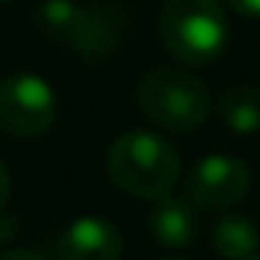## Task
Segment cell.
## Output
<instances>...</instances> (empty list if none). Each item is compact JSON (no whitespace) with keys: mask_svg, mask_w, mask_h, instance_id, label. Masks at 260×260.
<instances>
[{"mask_svg":"<svg viewBox=\"0 0 260 260\" xmlns=\"http://www.w3.org/2000/svg\"><path fill=\"white\" fill-rule=\"evenodd\" d=\"M0 3H12V0H0Z\"/></svg>","mask_w":260,"mask_h":260,"instance_id":"2e32d148","label":"cell"},{"mask_svg":"<svg viewBox=\"0 0 260 260\" xmlns=\"http://www.w3.org/2000/svg\"><path fill=\"white\" fill-rule=\"evenodd\" d=\"M251 167L242 157L233 154H209L203 160H197L191 170L188 182H185V194L191 206L200 209H230L245 194L251 191Z\"/></svg>","mask_w":260,"mask_h":260,"instance_id":"5b68a950","label":"cell"},{"mask_svg":"<svg viewBox=\"0 0 260 260\" xmlns=\"http://www.w3.org/2000/svg\"><path fill=\"white\" fill-rule=\"evenodd\" d=\"M124 34H127V15L118 6H112V3L82 6L79 3L73 30H70L64 46L70 52H76L79 58L94 64V61H103V58L115 55L118 46L124 43Z\"/></svg>","mask_w":260,"mask_h":260,"instance_id":"8992f818","label":"cell"},{"mask_svg":"<svg viewBox=\"0 0 260 260\" xmlns=\"http://www.w3.org/2000/svg\"><path fill=\"white\" fill-rule=\"evenodd\" d=\"M0 260H49L46 254H40V251H30V248H9V251H3Z\"/></svg>","mask_w":260,"mask_h":260,"instance_id":"7c38bea8","label":"cell"},{"mask_svg":"<svg viewBox=\"0 0 260 260\" xmlns=\"http://www.w3.org/2000/svg\"><path fill=\"white\" fill-rule=\"evenodd\" d=\"M212 248L224 260H248L260 248V227L242 212L221 215L212 227Z\"/></svg>","mask_w":260,"mask_h":260,"instance_id":"9c48e42d","label":"cell"},{"mask_svg":"<svg viewBox=\"0 0 260 260\" xmlns=\"http://www.w3.org/2000/svg\"><path fill=\"white\" fill-rule=\"evenodd\" d=\"M157 30L167 52L191 67L218 61L230 40L221 0H167L157 18Z\"/></svg>","mask_w":260,"mask_h":260,"instance_id":"7a4b0ae2","label":"cell"},{"mask_svg":"<svg viewBox=\"0 0 260 260\" xmlns=\"http://www.w3.org/2000/svg\"><path fill=\"white\" fill-rule=\"evenodd\" d=\"M148 230L154 236V242H160L164 248H188L194 245L200 221H197V209L188 200H176V197H157L154 209L148 215Z\"/></svg>","mask_w":260,"mask_h":260,"instance_id":"ba28073f","label":"cell"},{"mask_svg":"<svg viewBox=\"0 0 260 260\" xmlns=\"http://www.w3.org/2000/svg\"><path fill=\"white\" fill-rule=\"evenodd\" d=\"M179 151L170 139L151 130H127L106 148V173L124 194L157 200L173 191L179 179Z\"/></svg>","mask_w":260,"mask_h":260,"instance_id":"6da1fadb","label":"cell"},{"mask_svg":"<svg viewBox=\"0 0 260 260\" xmlns=\"http://www.w3.org/2000/svg\"><path fill=\"white\" fill-rule=\"evenodd\" d=\"M124 239L112 221L103 218H76L52 242L55 260H121Z\"/></svg>","mask_w":260,"mask_h":260,"instance_id":"52a82bcc","label":"cell"},{"mask_svg":"<svg viewBox=\"0 0 260 260\" xmlns=\"http://www.w3.org/2000/svg\"><path fill=\"white\" fill-rule=\"evenodd\" d=\"M58 118L52 85L34 73H12L0 82V127L9 136H43Z\"/></svg>","mask_w":260,"mask_h":260,"instance_id":"277c9868","label":"cell"},{"mask_svg":"<svg viewBox=\"0 0 260 260\" xmlns=\"http://www.w3.org/2000/svg\"><path fill=\"white\" fill-rule=\"evenodd\" d=\"M9 191H12V179H9V170H6L3 160H0V212H3V206H6V200H9Z\"/></svg>","mask_w":260,"mask_h":260,"instance_id":"4fadbf2b","label":"cell"},{"mask_svg":"<svg viewBox=\"0 0 260 260\" xmlns=\"http://www.w3.org/2000/svg\"><path fill=\"white\" fill-rule=\"evenodd\" d=\"M160 260H185V257H160Z\"/></svg>","mask_w":260,"mask_h":260,"instance_id":"5bb4252c","label":"cell"},{"mask_svg":"<svg viewBox=\"0 0 260 260\" xmlns=\"http://www.w3.org/2000/svg\"><path fill=\"white\" fill-rule=\"evenodd\" d=\"M248 260H260V251H257V254H254V257H248Z\"/></svg>","mask_w":260,"mask_h":260,"instance_id":"9a60e30c","label":"cell"},{"mask_svg":"<svg viewBox=\"0 0 260 260\" xmlns=\"http://www.w3.org/2000/svg\"><path fill=\"white\" fill-rule=\"evenodd\" d=\"M218 115L233 133H257L260 130V88L233 85L218 100Z\"/></svg>","mask_w":260,"mask_h":260,"instance_id":"30bf717a","label":"cell"},{"mask_svg":"<svg viewBox=\"0 0 260 260\" xmlns=\"http://www.w3.org/2000/svg\"><path fill=\"white\" fill-rule=\"evenodd\" d=\"M136 103L148 121L173 133L200 127L209 115V88L185 70H151L136 88Z\"/></svg>","mask_w":260,"mask_h":260,"instance_id":"3957f363","label":"cell"},{"mask_svg":"<svg viewBox=\"0 0 260 260\" xmlns=\"http://www.w3.org/2000/svg\"><path fill=\"white\" fill-rule=\"evenodd\" d=\"M227 6L242 18H260V0H227Z\"/></svg>","mask_w":260,"mask_h":260,"instance_id":"8fae6325","label":"cell"}]
</instances>
